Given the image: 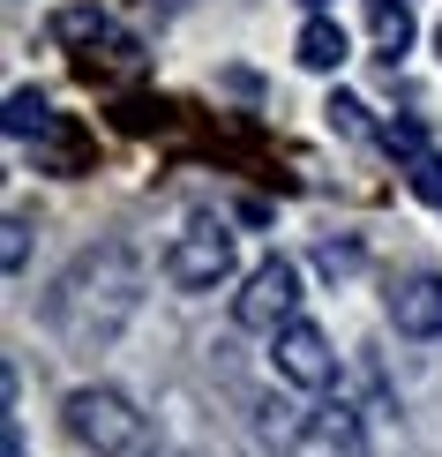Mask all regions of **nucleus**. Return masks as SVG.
<instances>
[{"label": "nucleus", "instance_id": "1", "mask_svg": "<svg viewBox=\"0 0 442 457\" xmlns=\"http://www.w3.org/2000/svg\"><path fill=\"white\" fill-rule=\"evenodd\" d=\"M136 300H143V270H136V255H128V240H98L53 278V293H46L38 315H46V330L61 337L75 360H90V353H105L113 337L128 330Z\"/></svg>", "mask_w": 442, "mask_h": 457}, {"label": "nucleus", "instance_id": "2", "mask_svg": "<svg viewBox=\"0 0 442 457\" xmlns=\"http://www.w3.org/2000/svg\"><path fill=\"white\" fill-rule=\"evenodd\" d=\"M68 435L83 450H98V457H128V450H143V405L128 390H113V383H83V390H68Z\"/></svg>", "mask_w": 442, "mask_h": 457}, {"label": "nucleus", "instance_id": "3", "mask_svg": "<svg viewBox=\"0 0 442 457\" xmlns=\"http://www.w3.org/2000/svg\"><path fill=\"white\" fill-rule=\"evenodd\" d=\"M300 270L285 255H263L255 270H247V285L233 293V322L240 330H255V337H278L285 322H300Z\"/></svg>", "mask_w": 442, "mask_h": 457}, {"label": "nucleus", "instance_id": "4", "mask_svg": "<svg viewBox=\"0 0 442 457\" xmlns=\"http://www.w3.org/2000/svg\"><path fill=\"white\" fill-rule=\"evenodd\" d=\"M225 278H233V233H225V218H196L165 247V285H180V293H218Z\"/></svg>", "mask_w": 442, "mask_h": 457}, {"label": "nucleus", "instance_id": "5", "mask_svg": "<svg viewBox=\"0 0 442 457\" xmlns=\"http://www.w3.org/2000/svg\"><path fill=\"white\" fill-rule=\"evenodd\" d=\"M271 368H278V383H293V390H330L338 383V353H330V337H322L315 322H285L271 337Z\"/></svg>", "mask_w": 442, "mask_h": 457}, {"label": "nucleus", "instance_id": "6", "mask_svg": "<svg viewBox=\"0 0 442 457\" xmlns=\"http://www.w3.org/2000/svg\"><path fill=\"white\" fill-rule=\"evenodd\" d=\"M382 308H390V330H397V337L435 345V337H442V278H435V270H405V278L390 285Z\"/></svg>", "mask_w": 442, "mask_h": 457}, {"label": "nucleus", "instance_id": "7", "mask_svg": "<svg viewBox=\"0 0 442 457\" xmlns=\"http://www.w3.org/2000/svg\"><path fill=\"white\" fill-rule=\"evenodd\" d=\"M46 30H53V46H68V53H98V46H113V15L98 8V0H68V8H53Z\"/></svg>", "mask_w": 442, "mask_h": 457}, {"label": "nucleus", "instance_id": "8", "mask_svg": "<svg viewBox=\"0 0 442 457\" xmlns=\"http://www.w3.org/2000/svg\"><path fill=\"white\" fill-rule=\"evenodd\" d=\"M293 61H300V68H315V75H338L345 61H353V37H345L338 15H307L300 37H293Z\"/></svg>", "mask_w": 442, "mask_h": 457}, {"label": "nucleus", "instance_id": "9", "mask_svg": "<svg viewBox=\"0 0 442 457\" xmlns=\"http://www.w3.org/2000/svg\"><path fill=\"white\" fill-rule=\"evenodd\" d=\"M53 128H61V112L46 105V90H8V143H46Z\"/></svg>", "mask_w": 442, "mask_h": 457}, {"label": "nucleus", "instance_id": "10", "mask_svg": "<svg viewBox=\"0 0 442 457\" xmlns=\"http://www.w3.org/2000/svg\"><path fill=\"white\" fill-rule=\"evenodd\" d=\"M368 30H375L382 61H397V53L413 46V8H405V0H368Z\"/></svg>", "mask_w": 442, "mask_h": 457}, {"label": "nucleus", "instance_id": "11", "mask_svg": "<svg viewBox=\"0 0 442 457\" xmlns=\"http://www.w3.org/2000/svg\"><path fill=\"white\" fill-rule=\"evenodd\" d=\"M307 428H315V420H307V412H293V405H278V397L255 412V435H263V450H293Z\"/></svg>", "mask_w": 442, "mask_h": 457}, {"label": "nucleus", "instance_id": "12", "mask_svg": "<svg viewBox=\"0 0 442 457\" xmlns=\"http://www.w3.org/2000/svg\"><path fill=\"white\" fill-rule=\"evenodd\" d=\"M315 270H322V278H360V270H368V247H360L353 233H338V240L315 247Z\"/></svg>", "mask_w": 442, "mask_h": 457}, {"label": "nucleus", "instance_id": "13", "mask_svg": "<svg viewBox=\"0 0 442 457\" xmlns=\"http://www.w3.org/2000/svg\"><path fill=\"white\" fill-rule=\"evenodd\" d=\"M375 143L390 150L397 165H405V158H420V150H428V128H420L413 112H397V120H382V136H375Z\"/></svg>", "mask_w": 442, "mask_h": 457}, {"label": "nucleus", "instance_id": "14", "mask_svg": "<svg viewBox=\"0 0 442 457\" xmlns=\"http://www.w3.org/2000/svg\"><path fill=\"white\" fill-rule=\"evenodd\" d=\"M315 435H322V443H330V450L360 457V420H353V412H345V405H322V412H315Z\"/></svg>", "mask_w": 442, "mask_h": 457}, {"label": "nucleus", "instance_id": "15", "mask_svg": "<svg viewBox=\"0 0 442 457\" xmlns=\"http://www.w3.org/2000/svg\"><path fill=\"white\" fill-rule=\"evenodd\" d=\"M405 187H413L420 203H442V150L435 143L420 150V158H405Z\"/></svg>", "mask_w": 442, "mask_h": 457}, {"label": "nucleus", "instance_id": "16", "mask_svg": "<svg viewBox=\"0 0 442 457\" xmlns=\"http://www.w3.org/2000/svg\"><path fill=\"white\" fill-rule=\"evenodd\" d=\"M322 112H330V128H338V136H382V128H368V105H360V98H330V105H322Z\"/></svg>", "mask_w": 442, "mask_h": 457}, {"label": "nucleus", "instance_id": "17", "mask_svg": "<svg viewBox=\"0 0 442 457\" xmlns=\"http://www.w3.org/2000/svg\"><path fill=\"white\" fill-rule=\"evenodd\" d=\"M23 255H30V218L15 211V218H8V240H0V262H8V278L23 270Z\"/></svg>", "mask_w": 442, "mask_h": 457}, {"label": "nucleus", "instance_id": "18", "mask_svg": "<svg viewBox=\"0 0 442 457\" xmlns=\"http://www.w3.org/2000/svg\"><path fill=\"white\" fill-rule=\"evenodd\" d=\"M0 457H30V443H23V420L8 412V435H0Z\"/></svg>", "mask_w": 442, "mask_h": 457}, {"label": "nucleus", "instance_id": "19", "mask_svg": "<svg viewBox=\"0 0 442 457\" xmlns=\"http://www.w3.org/2000/svg\"><path fill=\"white\" fill-rule=\"evenodd\" d=\"M300 8H307V15H322V8H330V0H300Z\"/></svg>", "mask_w": 442, "mask_h": 457}, {"label": "nucleus", "instance_id": "20", "mask_svg": "<svg viewBox=\"0 0 442 457\" xmlns=\"http://www.w3.org/2000/svg\"><path fill=\"white\" fill-rule=\"evenodd\" d=\"M435 53H442V23H435Z\"/></svg>", "mask_w": 442, "mask_h": 457}]
</instances>
